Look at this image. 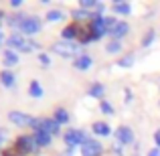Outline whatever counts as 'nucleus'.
<instances>
[{
	"label": "nucleus",
	"mask_w": 160,
	"mask_h": 156,
	"mask_svg": "<svg viewBox=\"0 0 160 156\" xmlns=\"http://www.w3.org/2000/svg\"><path fill=\"white\" fill-rule=\"evenodd\" d=\"M8 47L12 49H18V51H24V53H31V51H37L39 49V45L35 43V41H27L22 35H12L10 39L6 41Z\"/></svg>",
	"instance_id": "nucleus-1"
},
{
	"label": "nucleus",
	"mask_w": 160,
	"mask_h": 156,
	"mask_svg": "<svg viewBox=\"0 0 160 156\" xmlns=\"http://www.w3.org/2000/svg\"><path fill=\"white\" fill-rule=\"evenodd\" d=\"M53 51L57 55H61V57H73L79 51V47L75 43H71V41H59V43L53 45Z\"/></svg>",
	"instance_id": "nucleus-2"
},
{
	"label": "nucleus",
	"mask_w": 160,
	"mask_h": 156,
	"mask_svg": "<svg viewBox=\"0 0 160 156\" xmlns=\"http://www.w3.org/2000/svg\"><path fill=\"white\" fill-rule=\"evenodd\" d=\"M89 140V138L85 136V132H81V130H69V132L65 134V144L69 146V148H75L77 144H85V142Z\"/></svg>",
	"instance_id": "nucleus-3"
},
{
	"label": "nucleus",
	"mask_w": 160,
	"mask_h": 156,
	"mask_svg": "<svg viewBox=\"0 0 160 156\" xmlns=\"http://www.w3.org/2000/svg\"><path fill=\"white\" fill-rule=\"evenodd\" d=\"M39 146H37L35 138L32 136H20L18 140H16V152H20V156L32 152V150H37Z\"/></svg>",
	"instance_id": "nucleus-4"
},
{
	"label": "nucleus",
	"mask_w": 160,
	"mask_h": 156,
	"mask_svg": "<svg viewBox=\"0 0 160 156\" xmlns=\"http://www.w3.org/2000/svg\"><path fill=\"white\" fill-rule=\"evenodd\" d=\"M102 152H103V146L98 140H87L81 148L83 156H102Z\"/></svg>",
	"instance_id": "nucleus-5"
},
{
	"label": "nucleus",
	"mask_w": 160,
	"mask_h": 156,
	"mask_svg": "<svg viewBox=\"0 0 160 156\" xmlns=\"http://www.w3.org/2000/svg\"><path fill=\"white\" fill-rule=\"evenodd\" d=\"M39 28H41V23H39V18H24L22 20V24H20V33L22 35H35V33H39Z\"/></svg>",
	"instance_id": "nucleus-6"
},
{
	"label": "nucleus",
	"mask_w": 160,
	"mask_h": 156,
	"mask_svg": "<svg viewBox=\"0 0 160 156\" xmlns=\"http://www.w3.org/2000/svg\"><path fill=\"white\" fill-rule=\"evenodd\" d=\"M116 138L120 144H132L134 142V132L128 128V126H120V128L116 130Z\"/></svg>",
	"instance_id": "nucleus-7"
},
{
	"label": "nucleus",
	"mask_w": 160,
	"mask_h": 156,
	"mask_svg": "<svg viewBox=\"0 0 160 156\" xmlns=\"http://www.w3.org/2000/svg\"><path fill=\"white\" fill-rule=\"evenodd\" d=\"M8 118H10V122L16 124V126H31V122H32V118L28 116V113H22V112H10Z\"/></svg>",
	"instance_id": "nucleus-8"
},
{
	"label": "nucleus",
	"mask_w": 160,
	"mask_h": 156,
	"mask_svg": "<svg viewBox=\"0 0 160 156\" xmlns=\"http://www.w3.org/2000/svg\"><path fill=\"white\" fill-rule=\"evenodd\" d=\"M128 31H130L128 23H118L116 27L112 28V33H109V35L113 37V41H118V39H122V37H126V35H128Z\"/></svg>",
	"instance_id": "nucleus-9"
},
{
	"label": "nucleus",
	"mask_w": 160,
	"mask_h": 156,
	"mask_svg": "<svg viewBox=\"0 0 160 156\" xmlns=\"http://www.w3.org/2000/svg\"><path fill=\"white\" fill-rule=\"evenodd\" d=\"M32 138H35V142H37V146H49L51 144V134H47V132H35L32 134Z\"/></svg>",
	"instance_id": "nucleus-10"
},
{
	"label": "nucleus",
	"mask_w": 160,
	"mask_h": 156,
	"mask_svg": "<svg viewBox=\"0 0 160 156\" xmlns=\"http://www.w3.org/2000/svg\"><path fill=\"white\" fill-rule=\"evenodd\" d=\"M41 132H47V134H57L59 132V124L55 120H43V126H41Z\"/></svg>",
	"instance_id": "nucleus-11"
},
{
	"label": "nucleus",
	"mask_w": 160,
	"mask_h": 156,
	"mask_svg": "<svg viewBox=\"0 0 160 156\" xmlns=\"http://www.w3.org/2000/svg\"><path fill=\"white\" fill-rule=\"evenodd\" d=\"M75 67H77L79 71L89 69V67H91V57H89V55H81V57H77V59H75Z\"/></svg>",
	"instance_id": "nucleus-12"
},
{
	"label": "nucleus",
	"mask_w": 160,
	"mask_h": 156,
	"mask_svg": "<svg viewBox=\"0 0 160 156\" xmlns=\"http://www.w3.org/2000/svg\"><path fill=\"white\" fill-rule=\"evenodd\" d=\"M91 130H93L98 136H109V134H112V130H109V126L106 124V122H95Z\"/></svg>",
	"instance_id": "nucleus-13"
},
{
	"label": "nucleus",
	"mask_w": 160,
	"mask_h": 156,
	"mask_svg": "<svg viewBox=\"0 0 160 156\" xmlns=\"http://www.w3.org/2000/svg\"><path fill=\"white\" fill-rule=\"evenodd\" d=\"M18 63V55L14 51H4V65L6 67H14Z\"/></svg>",
	"instance_id": "nucleus-14"
},
{
	"label": "nucleus",
	"mask_w": 160,
	"mask_h": 156,
	"mask_svg": "<svg viewBox=\"0 0 160 156\" xmlns=\"http://www.w3.org/2000/svg\"><path fill=\"white\" fill-rule=\"evenodd\" d=\"M61 35H63V41H71V43H73V39L77 37V27H73V24H71V27H65Z\"/></svg>",
	"instance_id": "nucleus-15"
},
{
	"label": "nucleus",
	"mask_w": 160,
	"mask_h": 156,
	"mask_svg": "<svg viewBox=\"0 0 160 156\" xmlns=\"http://www.w3.org/2000/svg\"><path fill=\"white\" fill-rule=\"evenodd\" d=\"M0 81H2V85L12 87V85H14V75H12L10 71H6V69H4L2 73H0Z\"/></svg>",
	"instance_id": "nucleus-16"
},
{
	"label": "nucleus",
	"mask_w": 160,
	"mask_h": 156,
	"mask_svg": "<svg viewBox=\"0 0 160 156\" xmlns=\"http://www.w3.org/2000/svg\"><path fill=\"white\" fill-rule=\"evenodd\" d=\"M57 124H65V122H69V113L65 112L63 108H59V109H55V118H53Z\"/></svg>",
	"instance_id": "nucleus-17"
},
{
	"label": "nucleus",
	"mask_w": 160,
	"mask_h": 156,
	"mask_svg": "<svg viewBox=\"0 0 160 156\" xmlns=\"http://www.w3.org/2000/svg\"><path fill=\"white\" fill-rule=\"evenodd\" d=\"M130 10H132V8H130L128 2H120V0H118V2L113 4V12H118V14H130Z\"/></svg>",
	"instance_id": "nucleus-18"
},
{
	"label": "nucleus",
	"mask_w": 160,
	"mask_h": 156,
	"mask_svg": "<svg viewBox=\"0 0 160 156\" xmlns=\"http://www.w3.org/2000/svg\"><path fill=\"white\" fill-rule=\"evenodd\" d=\"M28 93L32 98H41L43 95V87L39 85V81H31V87H28Z\"/></svg>",
	"instance_id": "nucleus-19"
},
{
	"label": "nucleus",
	"mask_w": 160,
	"mask_h": 156,
	"mask_svg": "<svg viewBox=\"0 0 160 156\" xmlns=\"http://www.w3.org/2000/svg\"><path fill=\"white\" fill-rule=\"evenodd\" d=\"M89 95H93V98H102V95H103V85H102V83L91 85L89 87Z\"/></svg>",
	"instance_id": "nucleus-20"
},
{
	"label": "nucleus",
	"mask_w": 160,
	"mask_h": 156,
	"mask_svg": "<svg viewBox=\"0 0 160 156\" xmlns=\"http://www.w3.org/2000/svg\"><path fill=\"white\" fill-rule=\"evenodd\" d=\"M106 51L108 53H120L122 51V45H120V41H109V43H108V47H106Z\"/></svg>",
	"instance_id": "nucleus-21"
},
{
	"label": "nucleus",
	"mask_w": 160,
	"mask_h": 156,
	"mask_svg": "<svg viewBox=\"0 0 160 156\" xmlns=\"http://www.w3.org/2000/svg\"><path fill=\"white\" fill-rule=\"evenodd\" d=\"M134 65V55H126L120 59V67H132Z\"/></svg>",
	"instance_id": "nucleus-22"
},
{
	"label": "nucleus",
	"mask_w": 160,
	"mask_h": 156,
	"mask_svg": "<svg viewBox=\"0 0 160 156\" xmlns=\"http://www.w3.org/2000/svg\"><path fill=\"white\" fill-rule=\"evenodd\" d=\"M47 18L51 20V23H57V20L63 18V12H61V10H51V12L47 14Z\"/></svg>",
	"instance_id": "nucleus-23"
},
{
	"label": "nucleus",
	"mask_w": 160,
	"mask_h": 156,
	"mask_svg": "<svg viewBox=\"0 0 160 156\" xmlns=\"http://www.w3.org/2000/svg\"><path fill=\"white\" fill-rule=\"evenodd\" d=\"M98 0H81V8L83 10H89V8H98Z\"/></svg>",
	"instance_id": "nucleus-24"
},
{
	"label": "nucleus",
	"mask_w": 160,
	"mask_h": 156,
	"mask_svg": "<svg viewBox=\"0 0 160 156\" xmlns=\"http://www.w3.org/2000/svg\"><path fill=\"white\" fill-rule=\"evenodd\" d=\"M22 16H18V14H14V16H10V18H8V24H10V27H18L20 28V24H22Z\"/></svg>",
	"instance_id": "nucleus-25"
},
{
	"label": "nucleus",
	"mask_w": 160,
	"mask_h": 156,
	"mask_svg": "<svg viewBox=\"0 0 160 156\" xmlns=\"http://www.w3.org/2000/svg\"><path fill=\"white\" fill-rule=\"evenodd\" d=\"M73 16H75L77 20H85L87 16H89V12L83 10V8H79V10H73Z\"/></svg>",
	"instance_id": "nucleus-26"
},
{
	"label": "nucleus",
	"mask_w": 160,
	"mask_h": 156,
	"mask_svg": "<svg viewBox=\"0 0 160 156\" xmlns=\"http://www.w3.org/2000/svg\"><path fill=\"white\" fill-rule=\"evenodd\" d=\"M152 41H154V31H148V33H146V37L142 39V45H144V47H148Z\"/></svg>",
	"instance_id": "nucleus-27"
},
{
	"label": "nucleus",
	"mask_w": 160,
	"mask_h": 156,
	"mask_svg": "<svg viewBox=\"0 0 160 156\" xmlns=\"http://www.w3.org/2000/svg\"><path fill=\"white\" fill-rule=\"evenodd\" d=\"M6 140H8V132H6V130H2V128H0V148H4Z\"/></svg>",
	"instance_id": "nucleus-28"
},
{
	"label": "nucleus",
	"mask_w": 160,
	"mask_h": 156,
	"mask_svg": "<svg viewBox=\"0 0 160 156\" xmlns=\"http://www.w3.org/2000/svg\"><path fill=\"white\" fill-rule=\"evenodd\" d=\"M102 112H103V113H112V112H113V108H112V105H109L108 102H102Z\"/></svg>",
	"instance_id": "nucleus-29"
},
{
	"label": "nucleus",
	"mask_w": 160,
	"mask_h": 156,
	"mask_svg": "<svg viewBox=\"0 0 160 156\" xmlns=\"http://www.w3.org/2000/svg\"><path fill=\"white\" fill-rule=\"evenodd\" d=\"M39 61L43 63V65H49V57L47 55H39Z\"/></svg>",
	"instance_id": "nucleus-30"
},
{
	"label": "nucleus",
	"mask_w": 160,
	"mask_h": 156,
	"mask_svg": "<svg viewBox=\"0 0 160 156\" xmlns=\"http://www.w3.org/2000/svg\"><path fill=\"white\" fill-rule=\"evenodd\" d=\"M148 156H160V148H152L148 152Z\"/></svg>",
	"instance_id": "nucleus-31"
},
{
	"label": "nucleus",
	"mask_w": 160,
	"mask_h": 156,
	"mask_svg": "<svg viewBox=\"0 0 160 156\" xmlns=\"http://www.w3.org/2000/svg\"><path fill=\"white\" fill-rule=\"evenodd\" d=\"M154 142H156V146L160 148V130H158L156 134H154Z\"/></svg>",
	"instance_id": "nucleus-32"
},
{
	"label": "nucleus",
	"mask_w": 160,
	"mask_h": 156,
	"mask_svg": "<svg viewBox=\"0 0 160 156\" xmlns=\"http://www.w3.org/2000/svg\"><path fill=\"white\" fill-rule=\"evenodd\" d=\"M10 4H12V6H14V8H18L20 4H22V0H10Z\"/></svg>",
	"instance_id": "nucleus-33"
},
{
	"label": "nucleus",
	"mask_w": 160,
	"mask_h": 156,
	"mask_svg": "<svg viewBox=\"0 0 160 156\" xmlns=\"http://www.w3.org/2000/svg\"><path fill=\"white\" fill-rule=\"evenodd\" d=\"M16 150V148H14ZM4 156H20V152H4Z\"/></svg>",
	"instance_id": "nucleus-34"
},
{
	"label": "nucleus",
	"mask_w": 160,
	"mask_h": 156,
	"mask_svg": "<svg viewBox=\"0 0 160 156\" xmlns=\"http://www.w3.org/2000/svg\"><path fill=\"white\" fill-rule=\"evenodd\" d=\"M2 18H4V12H2V10H0V23H2Z\"/></svg>",
	"instance_id": "nucleus-35"
},
{
	"label": "nucleus",
	"mask_w": 160,
	"mask_h": 156,
	"mask_svg": "<svg viewBox=\"0 0 160 156\" xmlns=\"http://www.w3.org/2000/svg\"><path fill=\"white\" fill-rule=\"evenodd\" d=\"M2 41H4V37H2V31H0V43H2Z\"/></svg>",
	"instance_id": "nucleus-36"
}]
</instances>
